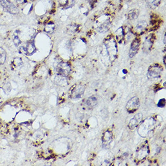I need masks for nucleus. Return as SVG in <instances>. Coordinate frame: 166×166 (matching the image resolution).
<instances>
[{"label":"nucleus","mask_w":166,"mask_h":166,"mask_svg":"<svg viewBox=\"0 0 166 166\" xmlns=\"http://www.w3.org/2000/svg\"><path fill=\"white\" fill-rule=\"evenodd\" d=\"M16 1H17V3L21 5V4H23L26 2V0H16Z\"/></svg>","instance_id":"a878e982"},{"label":"nucleus","mask_w":166,"mask_h":166,"mask_svg":"<svg viewBox=\"0 0 166 166\" xmlns=\"http://www.w3.org/2000/svg\"><path fill=\"white\" fill-rule=\"evenodd\" d=\"M22 65H23V61L21 60V59L19 58H15L12 62V66L13 67V68H18L20 67Z\"/></svg>","instance_id":"aec40b11"},{"label":"nucleus","mask_w":166,"mask_h":166,"mask_svg":"<svg viewBox=\"0 0 166 166\" xmlns=\"http://www.w3.org/2000/svg\"><path fill=\"white\" fill-rule=\"evenodd\" d=\"M140 45V41L138 39H135L132 42L129 52L130 58H133L137 53Z\"/></svg>","instance_id":"f8f14e48"},{"label":"nucleus","mask_w":166,"mask_h":166,"mask_svg":"<svg viewBox=\"0 0 166 166\" xmlns=\"http://www.w3.org/2000/svg\"><path fill=\"white\" fill-rule=\"evenodd\" d=\"M140 106V102L137 97H133L130 99L126 105V108L129 113H133L136 111Z\"/></svg>","instance_id":"423d86ee"},{"label":"nucleus","mask_w":166,"mask_h":166,"mask_svg":"<svg viewBox=\"0 0 166 166\" xmlns=\"http://www.w3.org/2000/svg\"><path fill=\"white\" fill-rule=\"evenodd\" d=\"M150 152L149 145L147 142L143 144L136 151L135 158L138 161L144 160Z\"/></svg>","instance_id":"7ed1b4c3"},{"label":"nucleus","mask_w":166,"mask_h":166,"mask_svg":"<svg viewBox=\"0 0 166 166\" xmlns=\"http://www.w3.org/2000/svg\"><path fill=\"white\" fill-rule=\"evenodd\" d=\"M115 34H116V38H117V40L118 41V42L119 43H120L122 41V39H123V37H124V31H123V29L122 27L121 28H119L115 32Z\"/></svg>","instance_id":"6ab92c4d"},{"label":"nucleus","mask_w":166,"mask_h":166,"mask_svg":"<svg viewBox=\"0 0 166 166\" xmlns=\"http://www.w3.org/2000/svg\"><path fill=\"white\" fill-rule=\"evenodd\" d=\"M35 50V46L32 43H29L26 46H21L19 49V51L21 53L26 55L32 54Z\"/></svg>","instance_id":"9b49d317"},{"label":"nucleus","mask_w":166,"mask_h":166,"mask_svg":"<svg viewBox=\"0 0 166 166\" xmlns=\"http://www.w3.org/2000/svg\"><path fill=\"white\" fill-rule=\"evenodd\" d=\"M100 1H101V0H100Z\"/></svg>","instance_id":"c85d7f7f"},{"label":"nucleus","mask_w":166,"mask_h":166,"mask_svg":"<svg viewBox=\"0 0 166 166\" xmlns=\"http://www.w3.org/2000/svg\"><path fill=\"white\" fill-rule=\"evenodd\" d=\"M165 106V99H162L159 100L158 103V106L161 107V108H163Z\"/></svg>","instance_id":"393cba45"},{"label":"nucleus","mask_w":166,"mask_h":166,"mask_svg":"<svg viewBox=\"0 0 166 166\" xmlns=\"http://www.w3.org/2000/svg\"><path fill=\"white\" fill-rule=\"evenodd\" d=\"M6 59V51L2 48L0 47V65H3L5 62Z\"/></svg>","instance_id":"412c9836"},{"label":"nucleus","mask_w":166,"mask_h":166,"mask_svg":"<svg viewBox=\"0 0 166 166\" xmlns=\"http://www.w3.org/2000/svg\"><path fill=\"white\" fill-rule=\"evenodd\" d=\"M164 58V64H165V56Z\"/></svg>","instance_id":"cd10ccee"},{"label":"nucleus","mask_w":166,"mask_h":166,"mask_svg":"<svg viewBox=\"0 0 166 166\" xmlns=\"http://www.w3.org/2000/svg\"><path fill=\"white\" fill-rule=\"evenodd\" d=\"M58 74L62 77H67L71 71V67L67 62L59 63L56 68Z\"/></svg>","instance_id":"39448f33"},{"label":"nucleus","mask_w":166,"mask_h":166,"mask_svg":"<svg viewBox=\"0 0 166 166\" xmlns=\"http://www.w3.org/2000/svg\"><path fill=\"white\" fill-rule=\"evenodd\" d=\"M164 44H165V35H164Z\"/></svg>","instance_id":"bb28decb"},{"label":"nucleus","mask_w":166,"mask_h":166,"mask_svg":"<svg viewBox=\"0 0 166 166\" xmlns=\"http://www.w3.org/2000/svg\"><path fill=\"white\" fill-rule=\"evenodd\" d=\"M59 4L65 9L70 8L74 5V0H59Z\"/></svg>","instance_id":"dca6fc26"},{"label":"nucleus","mask_w":166,"mask_h":166,"mask_svg":"<svg viewBox=\"0 0 166 166\" xmlns=\"http://www.w3.org/2000/svg\"><path fill=\"white\" fill-rule=\"evenodd\" d=\"M104 43L110 60L114 61L117 54V46L115 40L112 36H110L106 38Z\"/></svg>","instance_id":"f03ea898"},{"label":"nucleus","mask_w":166,"mask_h":166,"mask_svg":"<svg viewBox=\"0 0 166 166\" xmlns=\"http://www.w3.org/2000/svg\"><path fill=\"white\" fill-rule=\"evenodd\" d=\"M160 2H161V0H148L147 5L149 8L154 9L159 6V5L160 4Z\"/></svg>","instance_id":"a211bd4d"},{"label":"nucleus","mask_w":166,"mask_h":166,"mask_svg":"<svg viewBox=\"0 0 166 166\" xmlns=\"http://www.w3.org/2000/svg\"><path fill=\"white\" fill-rule=\"evenodd\" d=\"M139 11L138 9H132L127 14V18L129 20H136L139 15Z\"/></svg>","instance_id":"2eb2a0df"},{"label":"nucleus","mask_w":166,"mask_h":166,"mask_svg":"<svg viewBox=\"0 0 166 166\" xmlns=\"http://www.w3.org/2000/svg\"><path fill=\"white\" fill-rule=\"evenodd\" d=\"M0 3L3 7L5 10L13 15L18 14V9L9 0H0Z\"/></svg>","instance_id":"6e6552de"},{"label":"nucleus","mask_w":166,"mask_h":166,"mask_svg":"<svg viewBox=\"0 0 166 166\" xmlns=\"http://www.w3.org/2000/svg\"><path fill=\"white\" fill-rule=\"evenodd\" d=\"M110 25H111V21L109 20H106V21H105L102 24H101L99 26V27L98 28V30L102 33H106L109 30Z\"/></svg>","instance_id":"4468645a"},{"label":"nucleus","mask_w":166,"mask_h":166,"mask_svg":"<svg viewBox=\"0 0 166 166\" xmlns=\"http://www.w3.org/2000/svg\"><path fill=\"white\" fill-rule=\"evenodd\" d=\"M156 121L153 117H149L142 121L138 125V133L142 137L147 136L155 129Z\"/></svg>","instance_id":"f257e3e1"},{"label":"nucleus","mask_w":166,"mask_h":166,"mask_svg":"<svg viewBox=\"0 0 166 166\" xmlns=\"http://www.w3.org/2000/svg\"><path fill=\"white\" fill-rule=\"evenodd\" d=\"M14 42L17 47H18L21 44V40L18 35H15L14 37Z\"/></svg>","instance_id":"b1692460"},{"label":"nucleus","mask_w":166,"mask_h":166,"mask_svg":"<svg viewBox=\"0 0 166 166\" xmlns=\"http://www.w3.org/2000/svg\"><path fill=\"white\" fill-rule=\"evenodd\" d=\"M162 71V68L157 64L149 67L147 72V77L150 79H158L160 77Z\"/></svg>","instance_id":"20e7f679"},{"label":"nucleus","mask_w":166,"mask_h":166,"mask_svg":"<svg viewBox=\"0 0 166 166\" xmlns=\"http://www.w3.org/2000/svg\"><path fill=\"white\" fill-rule=\"evenodd\" d=\"M113 136L112 133L110 130H106L103 134L102 137V147L103 149H108L110 147L111 143L112 141Z\"/></svg>","instance_id":"1a4fd4ad"},{"label":"nucleus","mask_w":166,"mask_h":166,"mask_svg":"<svg viewBox=\"0 0 166 166\" xmlns=\"http://www.w3.org/2000/svg\"><path fill=\"white\" fill-rule=\"evenodd\" d=\"M85 86L82 85H76L72 87L70 91V97L73 99H80L84 94Z\"/></svg>","instance_id":"0eeeda50"},{"label":"nucleus","mask_w":166,"mask_h":166,"mask_svg":"<svg viewBox=\"0 0 166 166\" xmlns=\"http://www.w3.org/2000/svg\"><path fill=\"white\" fill-rule=\"evenodd\" d=\"M55 30V24L52 23H48L45 25V29L44 30L47 33H50L52 34Z\"/></svg>","instance_id":"4be33fe9"},{"label":"nucleus","mask_w":166,"mask_h":166,"mask_svg":"<svg viewBox=\"0 0 166 166\" xmlns=\"http://www.w3.org/2000/svg\"><path fill=\"white\" fill-rule=\"evenodd\" d=\"M97 99L96 96H91L88 97L85 102V105L86 107L89 109H92L94 108L97 105Z\"/></svg>","instance_id":"ddd939ff"},{"label":"nucleus","mask_w":166,"mask_h":166,"mask_svg":"<svg viewBox=\"0 0 166 166\" xmlns=\"http://www.w3.org/2000/svg\"><path fill=\"white\" fill-rule=\"evenodd\" d=\"M67 32L68 33H73L75 32H76L77 30V26H74V25H71L67 27Z\"/></svg>","instance_id":"5701e85b"},{"label":"nucleus","mask_w":166,"mask_h":166,"mask_svg":"<svg viewBox=\"0 0 166 166\" xmlns=\"http://www.w3.org/2000/svg\"><path fill=\"white\" fill-rule=\"evenodd\" d=\"M143 118V115L141 113L136 114L129 121L128 127L130 129H134L141 123Z\"/></svg>","instance_id":"9d476101"},{"label":"nucleus","mask_w":166,"mask_h":166,"mask_svg":"<svg viewBox=\"0 0 166 166\" xmlns=\"http://www.w3.org/2000/svg\"><path fill=\"white\" fill-rule=\"evenodd\" d=\"M147 27V23L146 21H140L138 23V24L136 26V30L138 32H143L146 30V29Z\"/></svg>","instance_id":"f3484780"}]
</instances>
